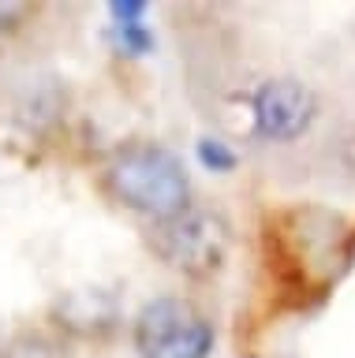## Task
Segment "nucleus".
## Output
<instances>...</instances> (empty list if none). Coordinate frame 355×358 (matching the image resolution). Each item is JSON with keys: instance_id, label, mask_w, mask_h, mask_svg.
Segmentation results:
<instances>
[{"instance_id": "nucleus-1", "label": "nucleus", "mask_w": 355, "mask_h": 358, "mask_svg": "<svg viewBox=\"0 0 355 358\" xmlns=\"http://www.w3.org/2000/svg\"><path fill=\"white\" fill-rule=\"evenodd\" d=\"M109 187L127 209L146 213L153 220H172L187 209L191 183L180 157L161 145H135L124 150L109 168Z\"/></svg>"}, {"instance_id": "nucleus-2", "label": "nucleus", "mask_w": 355, "mask_h": 358, "mask_svg": "<svg viewBox=\"0 0 355 358\" xmlns=\"http://www.w3.org/2000/svg\"><path fill=\"white\" fill-rule=\"evenodd\" d=\"M135 347L142 358H209L214 329L183 299H153L135 317Z\"/></svg>"}, {"instance_id": "nucleus-3", "label": "nucleus", "mask_w": 355, "mask_h": 358, "mask_svg": "<svg viewBox=\"0 0 355 358\" xmlns=\"http://www.w3.org/2000/svg\"><path fill=\"white\" fill-rule=\"evenodd\" d=\"M161 254L183 273H209L221 265L228 246L225 224L209 213H176L172 220H161Z\"/></svg>"}, {"instance_id": "nucleus-4", "label": "nucleus", "mask_w": 355, "mask_h": 358, "mask_svg": "<svg viewBox=\"0 0 355 358\" xmlns=\"http://www.w3.org/2000/svg\"><path fill=\"white\" fill-rule=\"evenodd\" d=\"M254 108V127L262 138L273 142H292L299 138L310 123H314V94L295 83V78H270L258 86V94L251 101Z\"/></svg>"}, {"instance_id": "nucleus-5", "label": "nucleus", "mask_w": 355, "mask_h": 358, "mask_svg": "<svg viewBox=\"0 0 355 358\" xmlns=\"http://www.w3.org/2000/svg\"><path fill=\"white\" fill-rule=\"evenodd\" d=\"M195 157H198V164H202L206 172H232V168L239 164L236 150H232L228 142H221V138H198Z\"/></svg>"}, {"instance_id": "nucleus-6", "label": "nucleus", "mask_w": 355, "mask_h": 358, "mask_svg": "<svg viewBox=\"0 0 355 358\" xmlns=\"http://www.w3.org/2000/svg\"><path fill=\"white\" fill-rule=\"evenodd\" d=\"M116 49L127 56H146L153 49V34L146 30V22H135V27H113Z\"/></svg>"}, {"instance_id": "nucleus-7", "label": "nucleus", "mask_w": 355, "mask_h": 358, "mask_svg": "<svg viewBox=\"0 0 355 358\" xmlns=\"http://www.w3.org/2000/svg\"><path fill=\"white\" fill-rule=\"evenodd\" d=\"M146 4L142 0H113L109 4V19H113V27H135V22L146 19Z\"/></svg>"}]
</instances>
